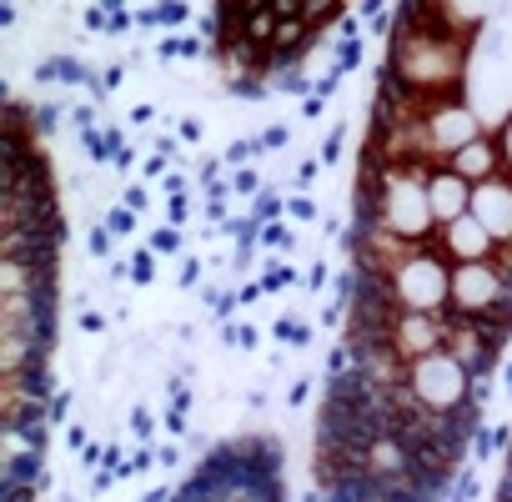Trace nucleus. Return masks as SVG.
Returning <instances> with one entry per match:
<instances>
[{"mask_svg": "<svg viewBox=\"0 0 512 502\" xmlns=\"http://www.w3.org/2000/svg\"><path fill=\"white\" fill-rule=\"evenodd\" d=\"M402 392H407L412 407H422V412H432V417H452V412H462V407L472 402L477 372H472L462 357H452L447 347H437V352L407 362Z\"/></svg>", "mask_w": 512, "mask_h": 502, "instance_id": "nucleus-1", "label": "nucleus"}, {"mask_svg": "<svg viewBox=\"0 0 512 502\" xmlns=\"http://www.w3.org/2000/svg\"><path fill=\"white\" fill-rule=\"evenodd\" d=\"M151 116H156V111H151V106H131V126H146V121H151Z\"/></svg>", "mask_w": 512, "mask_h": 502, "instance_id": "nucleus-26", "label": "nucleus"}, {"mask_svg": "<svg viewBox=\"0 0 512 502\" xmlns=\"http://www.w3.org/2000/svg\"><path fill=\"white\" fill-rule=\"evenodd\" d=\"M272 332H277V342H282V347H312V327H307V322H297L292 312H287V317H277V327H272Z\"/></svg>", "mask_w": 512, "mask_h": 502, "instance_id": "nucleus-5", "label": "nucleus"}, {"mask_svg": "<svg viewBox=\"0 0 512 502\" xmlns=\"http://www.w3.org/2000/svg\"><path fill=\"white\" fill-rule=\"evenodd\" d=\"M191 221V196H171L166 201V226H186Z\"/></svg>", "mask_w": 512, "mask_h": 502, "instance_id": "nucleus-14", "label": "nucleus"}, {"mask_svg": "<svg viewBox=\"0 0 512 502\" xmlns=\"http://www.w3.org/2000/svg\"><path fill=\"white\" fill-rule=\"evenodd\" d=\"M231 186H236L241 196H262V191H256V171H251V166H236V176H231Z\"/></svg>", "mask_w": 512, "mask_h": 502, "instance_id": "nucleus-17", "label": "nucleus"}, {"mask_svg": "<svg viewBox=\"0 0 512 502\" xmlns=\"http://www.w3.org/2000/svg\"><path fill=\"white\" fill-rule=\"evenodd\" d=\"M462 181H472V186H482L487 176H497L502 171V156H497V136L487 131V136H477V141H467L452 161H447Z\"/></svg>", "mask_w": 512, "mask_h": 502, "instance_id": "nucleus-4", "label": "nucleus"}, {"mask_svg": "<svg viewBox=\"0 0 512 502\" xmlns=\"http://www.w3.org/2000/svg\"><path fill=\"white\" fill-rule=\"evenodd\" d=\"M201 272H206V262H201V257H186V262H181V272H176V287H181V292H186V287H196V282H201Z\"/></svg>", "mask_w": 512, "mask_h": 502, "instance_id": "nucleus-15", "label": "nucleus"}, {"mask_svg": "<svg viewBox=\"0 0 512 502\" xmlns=\"http://www.w3.org/2000/svg\"><path fill=\"white\" fill-rule=\"evenodd\" d=\"M131 282H136V287H151V282H156V251H151V246H141L136 257H131Z\"/></svg>", "mask_w": 512, "mask_h": 502, "instance_id": "nucleus-8", "label": "nucleus"}, {"mask_svg": "<svg viewBox=\"0 0 512 502\" xmlns=\"http://www.w3.org/2000/svg\"><path fill=\"white\" fill-rule=\"evenodd\" d=\"M176 131H181V141H186V146H196V141H201V131H206V126H201V121H196V116H186V121H181V126H176Z\"/></svg>", "mask_w": 512, "mask_h": 502, "instance_id": "nucleus-20", "label": "nucleus"}, {"mask_svg": "<svg viewBox=\"0 0 512 502\" xmlns=\"http://www.w3.org/2000/svg\"><path fill=\"white\" fill-rule=\"evenodd\" d=\"M71 417V392H61L56 402H51V422H66Z\"/></svg>", "mask_w": 512, "mask_h": 502, "instance_id": "nucleus-23", "label": "nucleus"}, {"mask_svg": "<svg viewBox=\"0 0 512 502\" xmlns=\"http://www.w3.org/2000/svg\"><path fill=\"white\" fill-rule=\"evenodd\" d=\"M357 66H362V41H347V46L337 51V66H332V71L347 76V71H357Z\"/></svg>", "mask_w": 512, "mask_h": 502, "instance_id": "nucleus-12", "label": "nucleus"}, {"mask_svg": "<svg viewBox=\"0 0 512 502\" xmlns=\"http://www.w3.org/2000/svg\"><path fill=\"white\" fill-rule=\"evenodd\" d=\"M66 447H86V427H71L66 432Z\"/></svg>", "mask_w": 512, "mask_h": 502, "instance_id": "nucleus-27", "label": "nucleus"}, {"mask_svg": "<svg viewBox=\"0 0 512 502\" xmlns=\"http://www.w3.org/2000/svg\"><path fill=\"white\" fill-rule=\"evenodd\" d=\"M502 502H512V467H507V482H502Z\"/></svg>", "mask_w": 512, "mask_h": 502, "instance_id": "nucleus-28", "label": "nucleus"}, {"mask_svg": "<svg viewBox=\"0 0 512 502\" xmlns=\"http://www.w3.org/2000/svg\"><path fill=\"white\" fill-rule=\"evenodd\" d=\"M287 216L292 221H317V201L307 191H297V196H287Z\"/></svg>", "mask_w": 512, "mask_h": 502, "instance_id": "nucleus-10", "label": "nucleus"}, {"mask_svg": "<svg viewBox=\"0 0 512 502\" xmlns=\"http://www.w3.org/2000/svg\"><path fill=\"white\" fill-rule=\"evenodd\" d=\"M342 141H347V126L337 121V126H332V136H327V146H322V161H327V166H337V161H342Z\"/></svg>", "mask_w": 512, "mask_h": 502, "instance_id": "nucleus-13", "label": "nucleus"}, {"mask_svg": "<svg viewBox=\"0 0 512 502\" xmlns=\"http://www.w3.org/2000/svg\"><path fill=\"white\" fill-rule=\"evenodd\" d=\"M317 171H322V161H302V166L292 171V186H297V191H307V186L317 181Z\"/></svg>", "mask_w": 512, "mask_h": 502, "instance_id": "nucleus-18", "label": "nucleus"}, {"mask_svg": "<svg viewBox=\"0 0 512 502\" xmlns=\"http://www.w3.org/2000/svg\"><path fill=\"white\" fill-rule=\"evenodd\" d=\"M131 432H136V437H151V432H156V417H151L146 407H136V412H131Z\"/></svg>", "mask_w": 512, "mask_h": 502, "instance_id": "nucleus-19", "label": "nucleus"}, {"mask_svg": "<svg viewBox=\"0 0 512 502\" xmlns=\"http://www.w3.org/2000/svg\"><path fill=\"white\" fill-rule=\"evenodd\" d=\"M81 332L101 337V332H106V317H96V312H81Z\"/></svg>", "mask_w": 512, "mask_h": 502, "instance_id": "nucleus-22", "label": "nucleus"}, {"mask_svg": "<svg viewBox=\"0 0 512 502\" xmlns=\"http://www.w3.org/2000/svg\"><path fill=\"white\" fill-rule=\"evenodd\" d=\"M121 206H131V211H146V206H151L146 186H126V201H121Z\"/></svg>", "mask_w": 512, "mask_h": 502, "instance_id": "nucleus-21", "label": "nucleus"}, {"mask_svg": "<svg viewBox=\"0 0 512 502\" xmlns=\"http://www.w3.org/2000/svg\"><path fill=\"white\" fill-rule=\"evenodd\" d=\"M427 201H432V216H437V231H442L447 221H457V216L472 211V181H462V176L442 161V166L427 171Z\"/></svg>", "mask_w": 512, "mask_h": 502, "instance_id": "nucleus-3", "label": "nucleus"}, {"mask_svg": "<svg viewBox=\"0 0 512 502\" xmlns=\"http://www.w3.org/2000/svg\"><path fill=\"white\" fill-rule=\"evenodd\" d=\"M151 11H156V26H166V31H176V26L191 21V6H186V0H161V6H151Z\"/></svg>", "mask_w": 512, "mask_h": 502, "instance_id": "nucleus-6", "label": "nucleus"}, {"mask_svg": "<svg viewBox=\"0 0 512 502\" xmlns=\"http://www.w3.org/2000/svg\"><path fill=\"white\" fill-rule=\"evenodd\" d=\"M307 287H312V292H322V287H327V262H317V267H312V277H307Z\"/></svg>", "mask_w": 512, "mask_h": 502, "instance_id": "nucleus-25", "label": "nucleus"}, {"mask_svg": "<svg viewBox=\"0 0 512 502\" xmlns=\"http://www.w3.org/2000/svg\"><path fill=\"white\" fill-rule=\"evenodd\" d=\"M497 136V156H502V176H512V116L492 131Z\"/></svg>", "mask_w": 512, "mask_h": 502, "instance_id": "nucleus-11", "label": "nucleus"}, {"mask_svg": "<svg viewBox=\"0 0 512 502\" xmlns=\"http://www.w3.org/2000/svg\"><path fill=\"white\" fill-rule=\"evenodd\" d=\"M151 251H161V257H181V251H186L181 226H161V231H151Z\"/></svg>", "mask_w": 512, "mask_h": 502, "instance_id": "nucleus-7", "label": "nucleus"}, {"mask_svg": "<svg viewBox=\"0 0 512 502\" xmlns=\"http://www.w3.org/2000/svg\"><path fill=\"white\" fill-rule=\"evenodd\" d=\"M292 141V126H267V136H256V146L262 151H282Z\"/></svg>", "mask_w": 512, "mask_h": 502, "instance_id": "nucleus-16", "label": "nucleus"}, {"mask_svg": "<svg viewBox=\"0 0 512 502\" xmlns=\"http://www.w3.org/2000/svg\"><path fill=\"white\" fill-rule=\"evenodd\" d=\"M307 397H312V387H307V382H292V392H287V407H302Z\"/></svg>", "mask_w": 512, "mask_h": 502, "instance_id": "nucleus-24", "label": "nucleus"}, {"mask_svg": "<svg viewBox=\"0 0 512 502\" xmlns=\"http://www.w3.org/2000/svg\"><path fill=\"white\" fill-rule=\"evenodd\" d=\"M437 251H442L452 267H462V262H497V241H492V231L472 211L457 216V221H447L437 231Z\"/></svg>", "mask_w": 512, "mask_h": 502, "instance_id": "nucleus-2", "label": "nucleus"}, {"mask_svg": "<svg viewBox=\"0 0 512 502\" xmlns=\"http://www.w3.org/2000/svg\"><path fill=\"white\" fill-rule=\"evenodd\" d=\"M101 221L111 226V236H126V231H136V211H131V206H111Z\"/></svg>", "mask_w": 512, "mask_h": 502, "instance_id": "nucleus-9", "label": "nucleus"}]
</instances>
